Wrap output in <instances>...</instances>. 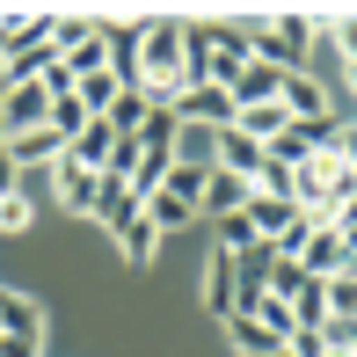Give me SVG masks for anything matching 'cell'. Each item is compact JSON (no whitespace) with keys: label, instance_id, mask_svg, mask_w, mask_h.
<instances>
[{"label":"cell","instance_id":"cell-11","mask_svg":"<svg viewBox=\"0 0 357 357\" xmlns=\"http://www.w3.org/2000/svg\"><path fill=\"white\" fill-rule=\"evenodd\" d=\"M204 306H212L219 321L234 314V255L226 248H212V263H204Z\"/></svg>","mask_w":357,"mask_h":357},{"label":"cell","instance_id":"cell-15","mask_svg":"<svg viewBox=\"0 0 357 357\" xmlns=\"http://www.w3.org/2000/svg\"><path fill=\"white\" fill-rule=\"evenodd\" d=\"M241 212H248L255 241H278L284 226H291V204H284V197H248V204H241Z\"/></svg>","mask_w":357,"mask_h":357},{"label":"cell","instance_id":"cell-14","mask_svg":"<svg viewBox=\"0 0 357 357\" xmlns=\"http://www.w3.org/2000/svg\"><path fill=\"white\" fill-rule=\"evenodd\" d=\"M66 73H73V88H80L88 73H109V29H102V22H95L88 44H73V52H66Z\"/></svg>","mask_w":357,"mask_h":357},{"label":"cell","instance_id":"cell-21","mask_svg":"<svg viewBox=\"0 0 357 357\" xmlns=\"http://www.w3.org/2000/svg\"><path fill=\"white\" fill-rule=\"evenodd\" d=\"M29 219H37V204H29V190H15V197H0V234H22Z\"/></svg>","mask_w":357,"mask_h":357},{"label":"cell","instance_id":"cell-9","mask_svg":"<svg viewBox=\"0 0 357 357\" xmlns=\"http://www.w3.org/2000/svg\"><path fill=\"white\" fill-rule=\"evenodd\" d=\"M255 190L241 183V175H226V168H204V190H197V219L212 212V219H226V212H241Z\"/></svg>","mask_w":357,"mask_h":357},{"label":"cell","instance_id":"cell-25","mask_svg":"<svg viewBox=\"0 0 357 357\" xmlns=\"http://www.w3.org/2000/svg\"><path fill=\"white\" fill-rule=\"evenodd\" d=\"M328 44L350 59V44H357V22H350V8H343V15H328Z\"/></svg>","mask_w":357,"mask_h":357},{"label":"cell","instance_id":"cell-16","mask_svg":"<svg viewBox=\"0 0 357 357\" xmlns=\"http://www.w3.org/2000/svg\"><path fill=\"white\" fill-rule=\"evenodd\" d=\"M44 132H52L59 146H73L80 132H88V109H80V102H73V95H59V102H52V109H44Z\"/></svg>","mask_w":357,"mask_h":357},{"label":"cell","instance_id":"cell-7","mask_svg":"<svg viewBox=\"0 0 357 357\" xmlns=\"http://www.w3.org/2000/svg\"><path fill=\"white\" fill-rule=\"evenodd\" d=\"M52 190H59V204H66V212H95V190H102V175L59 153V160H52Z\"/></svg>","mask_w":357,"mask_h":357},{"label":"cell","instance_id":"cell-19","mask_svg":"<svg viewBox=\"0 0 357 357\" xmlns=\"http://www.w3.org/2000/svg\"><path fill=\"white\" fill-rule=\"evenodd\" d=\"M88 37H95V22H88V15H52V37H44V44L66 59L73 44H88Z\"/></svg>","mask_w":357,"mask_h":357},{"label":"cell","instance_id":"cell-23","mask_svg":"<svg viewBox=\"0 0 357 357\" xmlns=\"http://www.w3.org/2000/svg\"><path fill=\"white\" fill-rule=\"evenodd\" d=\"M160 190H168V197H183V204H197V190H204V168H183V160H175Z\"/></svg>","mask_w":357,"mask_h":357},{"label":"cell","instance_id":"cell-26","mask_svg":"<svg viewBox=\"0 0 357 357\" xmlns=\"http://www.w3.org/2000/svg\"><path fill=\"white\" fill-rule=\"evenodd\" d=\"M0 357H44V335H0Z\"/></svg>","mask_w":357,"mask_h":357},{"label":"cell","instance_id":"cell-10","mask_svg":"<svg viewBox=\"0 0 357 357\" xmlns=\"http://www.w3.org/2000/svg\"><path fill=\"white\" fill-rule=\"evenodd\" d=\"M226 343H234L241 357H284V343L263 328V321H248V314H234V321H226Z\"/></svg>","mask_w":357,"mask_h":357},{"label":"cell","instance_id":"cell-1","mask_svg":"<svg viewBox=\"0 0 357 357\" xmlns=\"http://www.w3.org/2000/svg\"><path fill=\"white\" fill-rule=\"evenodd\" d=\"M350 255H357V248H350V234H335V226L321 219L314 234L299 241V255H291V263H299L314 284H328V278H350Z\"/></svg>","mask_w":357,"mask_h":357},{"label":"cell","instance_id":"cell-22","mask_svg":"<svg viewBox=\"0 0 357 357\" xmlns=\"http://www.w3.org/2000/svg\"><path fill=\"white\" fill-rule=\"evenodd\" d=\"M132 168H139V139H109V160H102V175L132 183Z\"/></svg>","mask_w":357,"mask_h":357},{"label":"cell","instance_id":"cell-30","mask_svg":"<svg viewBox=\"0 0 357 357\" xmlns=\"http://www.w3.org/2000/svg\"><path fill=\"white\" fill-rule=\"evenodd\" d=\"M0 88H8V80H0Z\"/></svg>","mask_w":357,"mask_h":357},{"label":"cell","instance_id":"cell-8","mask_svg":"<svg viewBox=\"0 0 357 357\" xmlns=\"http://www.w3.org/2000/svg\"><path fill=\"white\" fill-rule=\"evenodd\" d=\"M278 73L284 66H263V59H248L234 80H226V102L234 109H255V102H278Z\"/></svg>","mask_w":357,"mask_h":357},{"label":"cell","instance_id":"cell-2","mask_svg":"<svg viewBox=\"0 0 357 357\" xmlns=\"http://www.w3.org/2000/svg\"><path fill=\"white\" fill-rule=\"evenodd\" d=\"M306 44H314V22H306V15H278V22H263L248 37V52L263 59V66H299Z\"/></svg>","mask_w":357,"mask_h":357},{"label":"cell","instance_id":"cell-27","mask_svg":"<svg viewBox=\"0 0 357 357\" xmlns=\"http://www.w3.org/2000/svg\"><path fill=\"white\" fill-rule=\"evenodd\" d=\"M321 357H357V350H321Z\"/></svg>","mask_w":357,"mask_h":357},{"label":"cell","instance_id":"cell-24","mask_svg":"<svg viewBox=\"0 0 357 357\" xmlns=\"http://www.w3.org/2000/svg\"><path fill=\"white\" fill-rule=\"evenodd\" d=\"M219 248L234 255V248H255V226H248V212H226L219 219Z\"/></svg>","mask_w":357,"mask_h":357},{"label":"cell","instance_id":"cell-13","mask_svg":"<svg viewBox=\"0 0 357 357\" xmlns=\"http://www.w3.org/2000/svg\"><path fill=\"white\" fill-rule=\"evenodd\" d=\"M190 219H197V204H183V197H168V190H153V197H146V226H153L160 241H168V234H183Z\"/></svg>","mask_w":357,"mask_h":357},{"label":"cell","instance_id":"cell-17","mask_svg":"<svg viewBox=\"0 0 357 357\" xmlns=\"http://www.w3.org/2000/svg\"><path fill=\"white\" fill-rule=\"evenodd\" d=\"M66 160H80V168H95V175H102V160H109V124H102V117H88V132L66 146Z\"/></svg>","mask_w":357,"mask_h":357},{"label":"cell","instance_id":"cell-28","mask_svg":"<svg viewBox=\"0 0 357 357\" xmlns=\"http://www.w3.org/2000/svg\"><path fill=\"white\" fill-rule=\"evenodd\" d=\"M0 80H8V59H0Z\"/></svg>","mask_w":357,"mask_h":357},{"label":"cell","instance_id":"cell-18","mask_svg":"<svg viewBox=\"0 0 357 357\" xmlns=\"http://www.w3.org/2000/svg\"><path fill=\"white\" fill-rule=\"evenodd\" d=\"M117 88H124V80H117V73H88V80H80V88H73V102H80V109H88V117H102V109H109V102H117Z\"/></svg>","mask_w":357,"mask_h":357},{"label":"cell","instance_id":"cell-12","mask_svg":"<svg viewBox=\"0 0 357 357\" xmlns=\"http://www.w3.org/2000/svg\"><path fill=\"white\" fill-rule=\"evenodd\" d=\"M146 109H153V102H146L139 88H117V102L102 109V124H109V139H139V124H146Z\"/></svg>","mask_w":357,"mask_h":357},{"label":"cell","instance_id":"cell-4","mask_svg":"<svg viewBox=\"0 0 357 357\" xmlns=\"http://www.w3.org/2000/svg\"><path fill=\"white\" fill-rule=\"evenodd\" d=\"M168 117L190 124V132H226V124H234V102H226V88H183L168 102Z\"/></svg>","mask_w":357,"mask_h":357},{"label":"cell","instance_id":"cell-5","mask_svg":"<svg viewBox=\"0 0 357 357\" xmlns=\"http://www.w3.org/2000/svg\"><path fill=\"white\" fill-rule=\"evenodd\" d=\"M44 109H52V95H44L37 80H8V88H0V124H8V139L37 132V124H44Z\"/></svg>","mask_w":357,"mask_h":357},{"label":"cell","instance_id":"cell-3","mask_svg":"<svg viewBox=\"0 0 357 357\" xmlns=\"http://www.w3.org/2000/svg\"><path fill=\"white\" fill-rule=\"evenodd\" d=\"M248 29H234V22H204V88H226L241 66H248Z\"/></svg>","mask_w":357,"mask_h":357},{"label":"cell","instance_id":"cell-20","mask_svg":"<svg viewBox=\"0 0 357 357\" xmlns=\"http://www.w3.org/2000/svg\"><path fill=\"white\" fill-rule=\"evenodd\" d=\"M117 248L132 255V263H153V248H160V234H153V226H146V212H139V219H132V226H124V234H117Z\"/></svg>","mask_w":357,"mask_h":357},{"label":"cell","instance_id":"cell-29","mask_svg":"<svg viewBox=\"0 0 357 357\" xmlns=\"http://www.w3.org/2000/svg\"><path fill=\"white\" fill-rule=\"evenodd\" d=\"M0 146H8V124H0Z\"/></svg>","mask_w":357,"mask_h":357},{"label":"cell","instance_id":"cell-6","mask_svg":"<svg viewBox=\"0 0 357 357\" xmlns=\"http://www.w3.org/2000/svg\"><path fill=\"white\" fill-rule=\"evenodd\" d=\"M139 212H146V197H139V190H132V183H117V175H102V190H95V212H88V219L102 226L109 241H117Z\"/></svg>","mask_w":357,"mask_h":357}]
</instances>
